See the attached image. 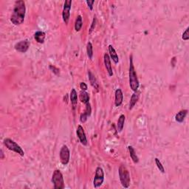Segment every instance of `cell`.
<instances>
[{
	"label": "cell",
	"instance_id": "cell-1",
	"mask_svg": "<svg viewBox=\"0 0 189 189\" xmlns=\"http://www.w3.org/2000/svg\"><path fill=\"white\" fill-rule=\"evenodd\" d=\"M25 3L22 0H18L14 4L13 11L10 17V22L14 25H20L24 22L25 17Z\"/></svg>",
	"mask_w": 189,
	"mask_h": 189
},
{
	"label": "cell",
	"instance_id": "cell-2",
	"mask_svg": "<svg viewBox=\"0 0 189 189\" xmlns=\"http://www.w3.org/2000/svg\"><path fill=\"white\" fill-rule=\"evenodd\" d=\"M130 64H129V80L130 87L134 92H137L139 88V81L137 77L136 72L134 67L133 61H132V56H130Z\"/></svg>",
	"mask_w": 189,
	"mask_h": 189
},
{
	"label": "cell",
	"instance_id": "cell-3",
	"mask_svg": "<svg viewBox=\"0 0 189 189\" xmlns=\"http://www.w3.org/2000/svg\"><path fill=\"white\" fill-rule=\"evenodd\" d=\"M118 173H119L120 180H121L122 186L126 188H129L130 185L131 179L129 172L126 167L124 165H120L119 169H118Z\"/></svg>",
	"mask_w": 189,
	"mask_h": 189
},
{
	"label": "cell",
	"instance_id": "cell-4",
	"mask_svg": "<svg viewBox=\"0 0 189 189\" xmlns=\"http://www.w3.org/2000/svg\"><path fill=\"white\" fill-rule=\"evenodd\" d=\"M3 143H4V146H6L7 149L9 150L12 151V152H16L18 154H19L22 157H24L25 156V152H24L23 149H22L21 146H19L16 142H14L13 140L10 139V138H5L3 141Z\"/></svg>",
	"mask_w": 189,
	"mask_h": 189
},
{
	"label": "cell",
	"instance_id": "cell-5",
	"mask_svg": "<svg viewBox=\"0 0 189 189\" xmlns=\"http://www.w3.org/2000/svg\"><path fill=\"white\" fill-rule=\"evenodd\" d=\"M52 182L54 185V188L62 189L64 188V181L63 175L59 170H55L52 176Z\"/></svg>",
	"mask_w": 189,
	"mask_h": 189
},
{
	"label": "cell",
	"instance_id": "cell-6",
	"mask_svg": "<svg viewBox=\"0 0 189 189\" xmlns=\"http://www.w3.org/2000/svg\"><path fill=\"white\" fill-rule=\"evenodd\" d=\"M104 180V172L101 167H97L95 171V175L93 180V185L94 188L101 186Z\"/></svg>",
	"mask_w": 189,
	"mask_h": 189
},
{
	"label": "cell",
	"instance_id": "cell-7",
	"mask_svg": "<svg viewBox=\"0 0 189 189\" xmlns=\"http://www.w3.org/2000/svg\"><path fill=\"white\" fill-rule=\"evenodd\" d=\"M60 160H61V163L63 165H67L68 164L69 161H70V150H69L68 147H67L66 145L61 147V151H60Z\"/></svg>",
	"mask_w": 189,
	"mask_h": 189
},
{
	"label": "cell",
	"instance_id": "cell-8",
	"mask_svg": "<svg viewBox=\"0 0 189 189\" xmlns=\"http://www.w3.org/2000/svg\"><path fill=\"white\" fill-rule=\"evenodd\" d=\"M71 5H72V0H66L64 4V8H63L62 17L64 23L67 25L70 20V9Z\"/></svg>",
	"mask_w": 189,
	"mask_h": 189
},
{
	"label": "cell",
	"instance_id": "cell-9",
	"mask_svg": "<svg viewBox=\"0 0 189 189\" xmlns=\"http://www.w3.org/2000/svg\"><path fill=\"white\" fill-rule=\"evenodd\" d=\"M30 47V42L28 40L21 41L15 45L14 48L16 51L20 53H26Z\"/></svg>",
	"mask_w": 189,
	"mask_h": 189
},
{
	"label": "cell",
	"instance_id": "cell-10",
	"mask_svg": "<svg viewBox=\"0 0 189 189\" xmlns=\"http://www.w3.org/2000/svg\"><path fill=\"white\" fill-rule=\"evenodd\" d=\"M76 134L80 142L81 143V144H83V146H86L87 144V139H86L84 130H83V127L81 125L78 126V128H77L76 130Z\"/></svg>",
	"mask_w": 189,
	"mask_h": 189
},
{
	"label": "cell",
	"instance_id": "cell-11",
	"mask_svg": "<svg viewBox=\"0 0 189 189\" xmlns=\"http://www.w3.org/2000/svg\"><path fill=\"white\" fill-rule=\"evenodd\" d=\"M103 59H104L105 67H106L107 72H108L109 75V76H112L113 72H112V68L111 61H110L109 56L107 53H105L104 56H103Z\"/></svg>",
	"mask_w": 189,
	"mask_h": 189
},
{
	"label": "cell",
	"instance_id": "cell-12",
	"mask_svg": "<svg viewBox=\"0 0 189 189\" xmlns=\"http://www.w3.org/2000/svg\"><path fill=\"white\" fill-rule=\"evenodd\" d=\"M115 104L116 106H119L122 104L124 100V94L121 89H118L115 91Z\"/></svg>",
	"mask_w": 189,
	"mask_h": 189
},
{
	"label": "cell",
	"instance_id": "cell-13",
	"mask_svg": "<svg viewBox=\"0 0 189 189\" xmlns=\"http://www.w3.org/2000/svg\"><path fill=\"white\" fill-rule=\"evenodd\" d=\"M109 56L112 61H114L115 64H118L119 62V59H118V56L116 53L115 50L112 45H109Z\"/></svg>",
	"mask_w": 189,
	"mask_h": 189
},
{
	"label": "cell",
	"instance_id": "cell-14",
	"mask_svg": "<svg viewBox=\"0 0 189 189\" xmlns=\"http://www.w3.org/2000/svg\"><path fill=\"white\" fill-rule=\"evenodd\" d=\"M187 113H188V110L187 109H183V110H181V111H179L175 116L176 121H177V122H178V123L183 122L184 119H185V117H186Z\"/></svg>",
	"mask_w": 189,
	"mask_h": 189
},
{
	"label": "cell",
	"instance_id": "cell-15",
	"mask_svg": "<svg viewBox=\"0 0 189 189\" xmlns=\"http://www.w3.org/2000/svg\"><path fill=\"white\" fill-rule=\"evenodd\" d=\"M45 36H46L45 33L43 31H37L34 34V38H35L36 41L39 44H43L45 42Z\"/></svg>",
	"mask_w": 189,
	"mask_h": 189
},
{
	"label": "cell",
	"instance_id": "cell-16",
	"mask_svg": "<svg viewBox=\"0 0 189 189\" xmlns=\"http://www.w3.org/2000/svg\"><path fill=\"white\" fill-rule=\"evenodd\" d=\"M70 100L72 103L73 109H75L77 103H78V94L77 92L75 91V89H72L70 92Z\"/></svg>",
	"mask_w": 189,
	"mask_h": 189
},
{
	"label": "cell",
	"instance_id": "cell-17",
	"mask_svg": "<svg viewBox=\"0 0 189 189\" xmlns=\"http://www.w3.org/2000/svg\"><path fill=\"white\" fill-rule=\"evenodd\" d=\"M139 93L137 92H135V93H133V94L132 95L130 99V102H129V109L131 110L133 109V107L135 106V104L138 102V99H139Z\"/></svg>",
	"mask_w": 189,
	"mask_h": 189
},
{
	"label": "cell",
	"instance_id": "cell-18",
	"mask_svg": "<svg viewBox=\"0 0 189 189\" xmlns=\"http://www.w3.org/2000/svg\"><path fill=\"white\" fill-rule=\"evenodd\" d=\"M125 119H126V117L124 115H121L119 118H118V124H117V129L118 132H122L123 129H124V126Z\"/></svg>",
	"mask_w": 189,
	"mask_h": 189
},
{
	"label": "cell",
	"instance_id": "cell-19",
	"mask_svg": "<svg viewBox=\"0 0 189 189\" xmlns=\"http://www.w3.org/2000/svg\"><path fill=\"white\" fill-rule=\"evenodd\" d=\"M88 75H89V82H90L91 85L96 89H98V83H97V79H96L95 76L90 72V71H88Z\"/></svg>",
	"mask_w": 189,
	"mask_h": 189
},
{
	"label": "cell",
	"instance_id": "cell-20",
	"mask_svg": "<svg viewBox=\"0 0 189 189\" xmlns=\"http://www.w3.org/2000/svg\"><path fill=\"white\" fill-rule=\"evenodd\" d=\"M128 149H129V154H130V157L132 158V161L134 162L135 163H138L139 162V158L137 156L136 153H135V151L134 149V148L132 146H128Z\"/></svg>",
	"mask_w": 189,
	"mask_h": 189
},
{
	"label": "cell",
	"instance_id": "cell-21",
	"mask_svg": "<svg viewBox=\"0 0 189 189\" xmlns=\"http://www.w3.org/2000/svg\"><path fill=\"white\" fill-rule=\"evenodd\" d=\"M83 26V21H82V17L81 16L78 15L77 16L76 19H75V31L78 32V31H81V28Z\"/></svg>",
	"mask_w": 189,
	"mask_h": 189
},
{
	"label": "cell",
	"instance_id": "cell-22",
	"mask_svg": "<svg viewBox=\"0 0 189 189\" xmlns=\"http://www.w3.org/2000/svg\"><path fill=\"white\" fill-rule=\"evenodd\" d=\"M79 97H80V100H81V101L82 102V103H85V104L89 103V94L86 92V91H81V92H80Z\"/></svg>",
	"mask_w": 189,
	"mask_h": 189
},
{
	"label": "cell",
	"instance_id": "cell-23",
	"mask_svg": "<svg viewBox=\"0 0 189 189\" xmlns=\"http://www.w3.org/2000/svg\"><path fill=\"white\" fill-rule=\"evenodd\" d=\"M86 53H87V56L89 59H92V56H93V48H92V45L91 42H88L87 46H86Z\"/></svg>",
	"mask_w": 189,
	"mask_h": 189
},
{
	"label": "cell",
	"instance_id": "cell-24",
	"mask_svg": "<svg viewBox=\"0 0 189 189\" xmlns=\"http://www.w3.org/2000/svg\"><path fill=\"white\" fill-rule=\"evenodd\" d=\"M154 160H155V163H156V165H157L158 169L160 170V171H161L162 173H165V168H164V167H163V165H162L161 162L160 161V160H159L158 158H155Z\"/></svg>",
	"mask_w": 189,
	"mask_h": 189
},
{
	"label": "cell",
	"instance_id": "cell-25",
	"mask_svg": "<svg viewBox=\"0 0 189 189\" xmlns=\"http://www.w3.org/2000/svg\"><path fill=\"white\" fill-rule=\"evenodd\" d=\"M91 112H92V109H91V106H90V103H87L86 104V109H85L84 113H86V115L88 117L91 115Z\"/></svg>",
	"mask_w": 189,
	"mask_h": 189
},
{
	"label": "cell",
	"instance_id": "cell-26",
	"mask_svg": "<svg viewBox=\"0 0 189 189\" xmlns=\"http://www.w3.org/2000/svg\"><path fill=\"white\" fill-rule=\"evenodd\" d=\"M188 31H189V28H187L186 30H185V32L182 33V39H183V40L185 41H187L189 39V35H188Z\"/></svg>",
	"mask_w": 189,
	"mask_h": 189
},
{
	"label": "cell",
	"instance_id": "cell-27",
	"mask_svg": "<svg viewBox=\"0 0 189 189\" xmlns=\"http://www.w3.org/2000/svg\"><path fill=\"white\" fill-rule=\"evenodd\" d=\"M88 116L86 115V113H82V114L81 115V117H80V121H81V123H85L86 121H87L88 119Z\"/></svg>",
	"mask_w": 189,
	"mask_h": 189
},
{
	"label": "cell",
	"instance_id": "cell-28",
	"mask_svg": "<svg viewBox=\"0 0 189 189\" xmlns=\"http://www.w3.org/2000/svg\"><path fill=\"white\" fill-rule=\"evenodd\" d=\"M80 88L82 89V91H86L87 90V85L84 82H81V83H80Z\"/></svg>",
	"mask_w": 189,
	"mask_h": 189
},
{
	"label": "cell",
	"instance_id": "cell-29",
	"mask_svg": "<svg viewBox=\"0 0 189 189\" xmlns=\"http://www.w3.org/2000/svg\"><path fill=\"white\" fill-rule=\"evenodd\" d=\"M86 4H88V6H89V9L92 10V9H93V4L94 3V1H93V0H92V1H86Z\"/></svg>",
	"mask_w": 189,
	"mask_h": 189
},
{
	"label": "cell",
	"instance_id": "cell-30",
	"mask_svg": "<svg viewBox=\"0 0 189 189\" xmlns=\"http://www.w3.org/2000/svg\"><path fill=\"white\" fill-rule=\"evenodd\" d=\"M95 23H96V18H95V16H94L93 22H92V26H91V28H90V31H89V33H91L92 32V31L94 30V27H95Z\"/></svg>",
	"mask_w": 189,
	"mask_h": 189
},
{
	"label": "cell",
	"instance_id": "cell-31",
	"mask_svg": "<svg viewBox=\"0 0 189 189\" xmlns=\"http://www.w3.org/2000/svg\"><path fill=\"white\" fill-rule=\"evenodd\" d=\"M4 158V153H3V151L1 150V159Z\"/></svg>",
	"mask_w": 189,
	"mask_h": 189
}]
</instances>
